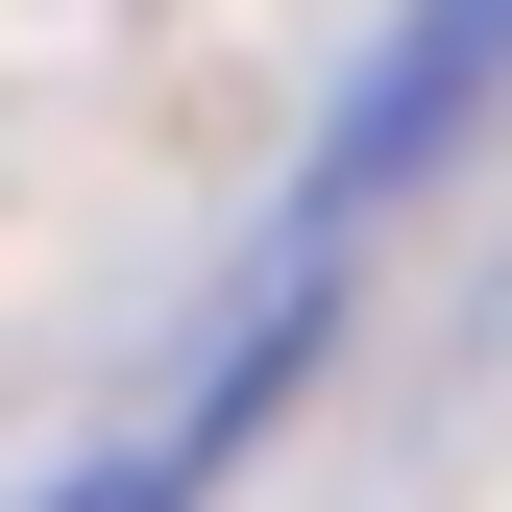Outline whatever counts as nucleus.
<instances>
[{
  "instance_id": "nucleus-2",
  "label": "nucleus",
  "mask_w": 512,
  "mask_h": 512,
  "mask_svg": "<svg viewBox=\"0 0 512 512\" xmlns=\"http://www.w3.org/2000/svg\"><path fill=\"white\" fill-rule=\"evenodd\" d=\"M293 342H317V269H269V293H244V342L196 366V391H171V415H122L98 464H74V488H25V512H196V488L244 464V439H269V391H293Z\"/></svg>"
},
{
  "instance_id": "nucleus-1",
  "label": "nucleus",
  "mask_w": 512,
  "mask_h": 512,
  "mask_svg": "<svg viewBox=\"0 0 512 512\" xmlns=\"http://www.w3.org/2000/svg\"><path fill=\"white\" fill-rule=\"evenodd\" d=\"M488 122H512V0H415V25L366 49V98L317 122V171H293V269H317L342 220H391L415 171H464Z\"/></svg>"
}]
</instances>
